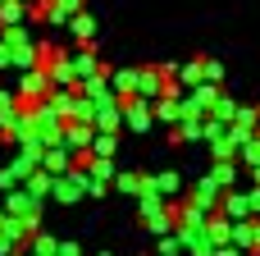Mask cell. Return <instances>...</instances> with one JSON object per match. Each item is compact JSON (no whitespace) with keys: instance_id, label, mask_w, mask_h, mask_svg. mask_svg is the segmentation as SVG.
<instances>
[{"instance_id":"cell-1","label":"cell","mask_w":260,"mask_h":256,"mask_svg":"<svg viewBox=\"0 0 260 256\" xmlns=\"http://www.w3.org/2000/svg\"><path fill=\"white\" fill-rule=\"evenodd\" d=\"M50 92H55V82H50V73H41V69H27V73L18 78V105H23V110H37L41 101H50Z\"/></svg>"},{"instance_id":"cell-2","label":"cell","mask_w":260,"mask_h":256,"mask_svg":"<svg viewBox=\"0 0 260 256\" xmlns=\"http://www.w3.org/2000/svg\"><path fill=\"white\" fill-rule=\"evenodd\" d=\"M165 92H169V78H165V69H160V64H142V69H137V101L155 105Z\"/></svg>"},{"instance_id":"cell-3","label":"cell","mask_w":260,"mask_h":256,"mask_svg":"<svg viewBox=\"0 0 260 256\" xmlns=\"http://www.w3.org/2000/svg\"><path fill=\"white\" fill-rule=\"evenodd\" d=\"M55 202H64V206H73V202H82V197H91V179L82 174V169H69L64 179H55V192H50Z\"/></svg>"},{"instance_id":"cell-4","label":"cell","mask_w":260,"mask_h":256,"mask_svg":"<svg viewBox=\"0 0 260 256\" xmlns=\"http://www.w3.org/2000/svg\"><path fill=\"white\" fill-rule=\"evenodd\" d=\"M91 142H96V128H91V124H64L59 147H64L69 156H87V151H91Z\"/></svg>"},{"instance_id":"cell-5","label":"cell","mask_w":260,"mask_h":256,"mask_svg":"<svg viewBox=\"0 0 260 256\" xmlns=\"http://www.w3.org/2000/svg\"><path fill=\"white\" fill-rule=\"evenodd\" d=\"M123 128L128 133H151L155 128V115L146 101H123Z\"/></svg>"},{"instance_id":"cell-6","label":"cell","mask_w":260,"mask_h":256,"mask_svg":"<svg viewBox=\"0 0 260 256\" xmlns=\"http://www.w3.org/2000/svg\"><path fill=\"white\" fill-rule=\"evenodd\" d=\"M91 124H96V133H119V128H123V101L110 96L105 105H96V119H91Z\"/></svg>"},{"instance_id":"cell-7","label":"cell","mask_w":260,"mask_h":256,"mask_svg":"<svg viewBox=\"0 0 260 256\" xmlns=\"http://www.w3.org/2000/svg\"><path fill=\"white\" fill-rule=\"evenodd\" d=\"M151 192L160 197V202H183V179L178 174H151Z\"/></svg>"},{"instance_id":"cell-8","label":"cell","mask_w":260,"mask_h":256,"mask_svg":"<svg viewBox=\"0 0 260 256\" xmlns=\"http://www.w3.org/2000/svg\"><path fill=\"white\" fill-rule=\"evenodd\" d=\"M41 169H46L50 179H64V174L73 169V156H69L64 147H50V151H46V160H41Z\"/></svg>"},{"instance_id":"cell-9","label":"cell","mask_w":260,"mask_h":256,"mask_svg":"<svg viewBox=\"0 0 260 256\" xmlns=\"http://www.w3.org/2000/svg\"><path fill=\"white\" fill-rule=\"evenodd\" d=\"M69 37H73L78 46H91V41H96V18H91V14H73Z\"/></svg>"},{"instance_id":"cell-10","label":"cell","mask_w":260,"mask_h":256,"mask_svg":"<svg viewBox=\"0 0 260 256\" xmlns=\"http://www.w3.org/2000/svg\"><path fill=\"white\" fill-rule=\"evenodd\" d=\"M114 188H119V192H128V197H142V192L151 188V174H137V169H123V174L114 179Z\"/></svg>"},{"instance_id":"cell-11","label":"cell","mask_w":260,"mask_h":256,"mask_svg":"<svg viewBox=\"0 0 260 256\" xmlns=\"http://www.w3.org/2000/svg\"><path fill=\"white\" fill-rule=\"evenodd\" d=\"M23 192H27V197H32V202H37V206H41V202H46V197H50V192H55V179H50V174H46V169H37V174H32V179H27V183H23Z\"/></svg>"},{"instance_id":"cell-12","label":"cell","mask_w":260,"mask_h":256,"mask_svg":"<svg viewBox=\"0 0 260 256\" xmlns=\"http://www.w3.org/2000/svg\"><path fill=\"white\" fill-rule=\"evenodd\" d=\"M178 87H187V92L206 87V69H201V60H187V64H178Z\"/></svg>"},{"instance_id":"cell-13","label":"cell","mask_w":260,"mask_h":256,"mask_svg":"<svg viewBox=\"0 0 260 256\" xmlns=\"http://www.w3.org/2000/svg\"><path fill=\"white\" fill-rule=\"evenodd\" d=\"M197 137H206V119H183V124L169 133L174 147H178V142H197Z\"/></svg>"},{"instance_id":"cell-14","label":"cell","mask_w":260,"mask_h":256,"mask_svg":"<svg viewBox=\"0 0 260 256\" xmlns=\"http://www.w3.org/2000/svg\"><path fill=\"white\" fill-rule=\"evenodd\" d=\"M23 23H27V9H23L18 0H5V5H0V32H5V27H23Z\"/></svg>"},{"instance_id":"cell-15","label":"cell","mask_w":260,"mask_h":256,"mask_svg":"<svg viewBox=\"0 0 260 256\" xmlns=\"http://www.w3.org/2000/svg\"><path fill=\"white\" fill-rule=\"evenodd\" d=\"M114 151H119V133H96V142H91V156H101V160H114Z\"/></svg>"},{"instance_id":"cell-16","label":"cell","mask_w":260,"mask_h":256,"mask_svg":"<svg viewBox=\"0 0 260 256\" xmlns=\"http://www.w3.org/2000/svg\"><path fill=\"white\" fill-rule=\"evenodd\" d=\"M18 110H23V105H18V92H5V87H0V128H5L9 119H18Z\"/></svg>"},{"instance_id":"cell-17","label":"cell","mask_w":260,"mask_h":256,"mask_svg":"<svg viewBox=\"0 0 260 256\" xmlns=\"http://www.w3.org/2000/svg\"><path fill=\"white\" fill-rule=\"evenodd\" d=\"M233 179H238V165H233V160H229V165H215V169H210V183H215L219 192H224V188H233Z\"/></svg>"},{"instance_id":"cell-18","label":"cell","mask_w":260,"mask_h":256,"mask_svg":"<svg viewBox=\"0 0 260 256\" xmlns=\"http://www.w3.org/2000/svg\"><path fill=\"white\" fill-rule=\"evenodd\" d=\"M178 252H187L183 234H169V238H160V256H178Z\"/></svg>"},{"instance_id":"cell-19","label":"cell","mask_w":260,"mask_h":256,"mask_svg":"<svg viewBox=\"0 0 260 256\" xmlns=\"http://www.w3.org/2000/svg\"><path fill=\"white\" fill-rule=\"evenodd\" d=\"M201 69H206V82H210V87H219V78H224V64H219V60H201Z\"/></svg>"},{"instance_id":"cell-20","label":"cell","mask_w":260,"mask_h":256,"mask_svg":"<svg viewBox=\"0 0 260 256\" xmlns=\"http://www.w3.org/2000/svg\"><path fill=\"white\" fill-rule=\"evenodd\" d=\"M242 160H247L251 169H260V137H251V142L242 147Z\"/></svg>"},{"instance_id":"cell-21","label":"cell","mask_w":260,"mask_h":256,"mask_svg":"<svg viewBox=\"0 0 260 256\" xmlns=\"http://www.w3.org/2000/svg\"><path fill=\"white\" fill-rule=\"evenodd\" d=\"M247 197H251V215H260V188H256V192H247Z\"/></svg>"},{"instance_id":"cell-22","label":"cell","mask_w":260,"mask_h":256,"mask_svg":"<svg viewBox=\"0 0 260 256\" xmlns=\"http://www.w3.org/2000/svg\"><path fill=\"white\" fill-rule=\"evenodd\" d=\"M215 256H242V252H238V247H219Z\"/></svg>"},{"instance_id":"cell-23","label":"cell","mask_w":260,"mask_h":256,"mask_svg":"<svg viewBox=\"0 0 260 256\" xmlns=\"http://www.w3.org/2000/svg\"><path fill=\"white\" fill-rule=\"evenodd\" d=\"M256 252H260V224H256Z\"/></svg>"},{"instance_id":"cell-24","label":"cell","mask_w":260,"mask_h":256,"mask_svg":"<svg viewBox=\"0 0 260 256\" xmlns=\"http://www.w3.org/2000/svg\"><path fill=\"white\" fill-rule=\"evenodd\" d=\"M96 256H114V252H96Z\"/></svg>"}]
</instances>
